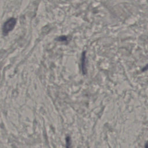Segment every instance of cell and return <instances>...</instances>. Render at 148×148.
I'll list each match as a JSON object with an SVG mask.
<instances>
[{"label":"cell","mask_w":148,"mask_h":148,"mask_svg":"<svg viewBox=\"0 0 148 148\" xmlns=\"http://www.w3.org/2000/svg\"><path fill=\"white\" fill-rule=\"evenodd\" d=\"M16 24V19L14 18H10L8 19L3 25L2 32L5 35H8V34L12 31Z\"/></svg>","instance_id":"cell-1"},{"label":"cell","mask_w":148,"mask_h":148,"mask_svg":"<svg viewBox=\"0 0 148 148\" xmlns=\"http://www.w3.org/2000/svg\"><path fill=\"white\" fill-rule=\"evenodd\" d=\"M71 145H72L71 139L70 136H68L66 138V148H71Z\"/></svg>","instance_id":"cell-2"},{"label":"cell","mask_w":148,"mask_h":148,"mask_svg":"<svg viewBox=\"0 0 148 148\" xmlns=\"http://www.w3.org/2000/svg\"><path fill=\"white\" fill-rule=\"evenodd\" d=\"M145 148H148V141L145 143Z\"/></svg>","instance_id":"cell-3"}]
</instances>
